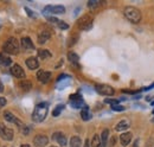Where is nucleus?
Returning <instances> with one entry per match:
<instances>
[{
    "instance_id": "31",
    "label": "nucleus",
    "mask_w": 154,
    "mask_h": 147,
    "mask_svg": "<svg viewBox=\"0 0 154 147\" xmlns=\"http://www.w3.org/2000/svg\"><path fill=\"white\" fill-rule=\"evenodd\" d=\"M25 11H26V13L30 16V17H32V18H36V13H33L29 7H25Z\"/></svg>"
},
{
    "instance_id": "5",
    "label": "nucleus",
    "mask_w": 154,
    "mask_h": 147,
    "mask_svg": "<svg viewBox=\"0 0 154 147\" xmlns=\"http://www.w3.org/2000/svg\"><path fill=\"white\" fill-rule=\"evenodd\" d=\"M13 135H14V133H13L12 129L6 127L4 124H0V136H1L4 140L11 141V140L13 139Z\"/></svg>"
},
{
    "instance_id": "11",
    "label": "nucleus",
    "mask_w": 154,
    "mask_h": 147,
    "mask_svg": "<svg viewBox=\"0 0 154 147\" xmlns=\"http://www.w3.org/2000/svg\"><path fill=\"white\" fill-rule=\"evenodd\" d=\"M11 74L17 78H24L25 77V71L23 70V68L19 64H13V67L11 68Z\"/></svg>"
},
{
    "instance_id": "16",
    "label": "nucleus",
    "mask_w": 154,
    "mask_h": 147,
    "mask_svg": "<svg viewBox=\"0 0 154 147\" xmlns=\"http://www.w3.org/2000/svg\"><path fill=\"white\" fill-rule=\"evenodd\" d=\"M51 37V32L49 30H43L38 36V43L39 44H44L48 42V39H50Z\"/></svg>"
},
{
    "instance_id": "26",
    "label": "nucleus",
    "mask_w": 154,
    "mask_h": 147,
    "mask_svg": "<svg viewBox=\"0 0 154 147\" xmlns=\"http://www.w3.org/2000/svg\"><path fill=\"white\" fill-rule=\"evenodd\" d=\"M91 147H102V141L101 138L98 136V134H95L93 140H91Z\"/></svg>"
},
{
    "instance_id": "9",
    "label": "nucleus",
    "mask_w": 154,
    "mask_h": 147,
    "mask_svg": "<svg viewBox=\"0 0 154 147\" xmlns=\"http://www.w3.org/2000/svg\"><path fill=\"white\" fill-rule=\"evenodd\" d=\"M37 78L40 83L45 84L51 80V73L50 71H44V70H39L37 73Z\"/></svg>"
},
{
    "instance_id": "38",
    "label": "nucleus",
    "mask_w": 154,
    "mask_h": 147,
    "mask_svg": "<svg viewBox=\"0 0 154 147\" xmlns=\"http://www.w3.org/2000/svg\"><path fill=\"white\" fill-rule=\"evenodd\" d=\"M133 147H139V139L137 140H135L134 145H133Z\"/></svg>"
},
{
    "instance_id": "8",
    "label": "nucleus",
    "mask_w": 154,
    "mask_h": 147,
    "mask_svg": "<svg viewBox=\"0 0 154 147\" xmlns=\"http://www.w3.org/2000/svg\"><path fill=\"white\" fill-rule=\"evenodd\" d=\"M70 103H71V106L74 107V108H84L85 107V105H84V102H83V100H82V97L79 96V95H71L70 96Z\"/></svg>"
},
{
    "instance_id": "34",
    "label": "nucleus",
    "mask_w": 154,
    "mask_h": 147,
    "mask_svg": "<svg viewBox=\"0 0 154 147\" xmlns=\"http://www.w3.org/2000/svg\"><path fill=\"white\" fill-rule=\"evenodd\" d=\"M146 147H154V138H149V140L147 141V146Z\"/></svg>"
},
{
    "instance_id": "3",
    "label": "nucleus",
    "mask_w": 154,
    "mask_h": 147,
    "mask_svg": "<svg viewBox=\"0 0 154 147\" xmlns=\"http://www.w3.org/2000/svg\"><path fill=\"white\" fill-rule=\"evenodd\" d=\"M4 51L10 55H17L19 52V43L16 38H8L4 44Z\"/></svg>"
},
{
    "instance_id": "39",
    "label": "nucleus",
    "mask_w": 154,
    "mask_h": 147,
    "mask_svg": "<svg viewBox=\"0 0 154 147\" xmlns=\"http://www.w3.org/2000/svg\"><path fill=\"white\" fill-rule=\"evenodd\" d=\"M114 141H115V139L113 138V139H112V141H110V146H114Z\"/></svg>"
},
{
    "instance_id": "23",
    "label": "nucleus",
    "mask_w": 154,
    "mask_h": 147,
    "mask_svg": "<svg viewBox=\"0 0 154 147\" xmlns=\"http://www.w3.org/2000/svg\"><path fill=\"white\" fill-rule=\"evenodd\" d=\"M38 57L42 59H46V58H50L51 57V52L45 50V49H39L38 50Z\"/></svg>"
},
{
    "instance_id": "13",
    "label": "nucleus",
    "mask_w": 154,
    "mask_h": 147,
    "mask_svg": "<svg viewBox=\"0 0 154 147\" xmlns=\"http://www.w3.org/2000/svg\"><path fill=\"white\" fill-rule=\"evenodd\" d=\"M20 43H21L23 49H25V50H33L35 49V45H33L31 38H29V37H23Z\"/></svg>"
},
{
    "instance_id": "27",
    "label": "nucleus",
    "mask_w": 154,
    "mask_h": 147,
    "mask_svg": "<svg viewBox=\"0 0 154 147\" xmlns=\"http://www.w3.org/2000/svg\"><path fill=\"white\" fill-rule=\"evenodd\" d=\"M63 109H64V105H58L57 107L52 110V115L56 117V116H58V115L62 113V110Z\"/></svg>"
},
{
    "instance_id": "22",
    "label": "nucleus",
    "mask_w": 154,
    "mask_h": 147,
    "mask_svg": "<svg viewBox=\"0 0 154 147\" xmlns=\"http://www.w3.org/2000/svg\"><path fill=\"white\" fill-rule=\"evenodd\" d=\"M68 57H69V61L74 64V65H76L78 67V62H79V57L75 54V52H69L68 54Z\"/></svg>"
},
{
    "instance_id": "28",
    "label": "nucleus",
    "mask_w": 154,
    "mask_h": 147,
    "mask_svg": "<svg viewBox=\"0 0 154 147\" xmlns=\"http://www.w3.org/2000/svg\"><path fill=\"white\" fill-rule=\"evenodd\" d=\"M57 26L60 29V30H68L69 29V25L66 24V23H64V21H62V20H59L57 23Z\"/></svg>"
},
{
    "instance_id": "30",
    "label": "nucleus",
    "mask_w": 154,
    "mask_h": 147,
    "mask_svg": "<svg viewBox=\"0 0 154 147\" xmlns=\"http://www.w3.org/2000/svg\"><path fill=\"white\" fill-rule=\"evenodd\" d=\"M104 102L108 103V105H112V106H116V105H119L120 101L119 100H114V99H106Z\"/></svg>"
},
{
    "instance_id": "15",
    "label": "nucleus",
    "mask_w": 154,
    "mask_h": 147,
    "mask_svg": "<svg viewBox=\"0 0 154 147\" xmlns=\"http://www.w3.org/2000/svg\"><path fill=\"white\" fill-rule=\"evenodd\" d=\"M26 65H27L29 69H31V70H36V69L39 67L38 59H37L36 57H29V58L26 59Z\"/></svg>"
},
{
    "instance_id": "40",
    "label": "nucleus",
    "mask_w": 154,
    "mask_h": 147,
    "mask_svg": "<svg viewBox=\"0 0 154 147\" xmlns=\"http://www.w3.org/2000/svg\"><path fill=\"white\" fill-rule=\"evenodd\" d=\"M20 147H30L29 145H23V146H20Z\"/></svg>"
},
{
    "instance_id": "2",
    "label": "nucleus",
    "mask_w": 154,
    "mask_h": 147,
    "mask_svg": "<svg viewBox=\"0 0 154 147\" xmlns=\"http://www.w3.org/2000/svg\"><path fill=\"white\" fill-rule=\"evenodd\" d=\"M123 13H125V17L128 19L129 21H132V23H139L140 20H141V12L134 7V6H127L126 8H125V11H123Z\"/></svg>"
},
{
    "instance_id": "1",
    "label": "nucleus",
    "mask_w": 154,
    "mask_h": 147,
    "mask_svg": "<svg viewBox=\"0 0 154 147\" xmlns=\"http://www.w3.org/2000/svg\"><path fill=\"white\" fill-rule=\"evenodd\" d=\"M48 110H49V107H48V103L46 102H42V103H38L36 106V108L32 113V120L35 122H42L45 120L46 115H48Z\"/></svg>"
},
{
    "instance_id": "10",
    "label": "nucleus",
    "mask_w": 154,
    "mask_h": 147,
    "mask_svg": "<svg viewBox=\"0 0 154 147\" xmlns=\"http://www.w3.org/2000/svg\"><path fill=\"white\" fill-rule=\"evenodd\" d=\"M132 138H133V134L131 133V132H125V133H122L121 135H120V142H121V145L122 146H128L129 144H131V141H132Z\"/></svg>"
},
{
    "instance_id": "4",
    "label": "nucleus",
    "mask_w": 154,
    "mask_h": 147,
    "mask_svg": "<svg viewBox=\"0 0 154 147\" xmlns=\"http://www.w3.org/2000/svg\"><path fill=\"white\" fill-rule=\"evenodd\" d=\"M65 12V7L62 6V5H55V6H46L44 10H43V13L44 14H49V13H54V14H63Z\"/></svg>"
},
{
    "instance_id": "32",
    "label": "nucleus",
    "mask_w": 154,
    "mask_h": 147,
    "mask_svg": "<svg viewBox=\"0 0 154 147\" xmlns=\"http://www.w3.org/2000/svg\"><path fill=\"white\" fill-rule=\"evenodd\" d=\"M112 108H113V110H116V111H122V110H125V107L119 106V105H116V106H112Z\"/></svg>"
},
{
    "instance_id": "25",
    "label": "nucleus",
    "mask_w": 154,
    "mask_h": 147,
    "mask_svg": "<svg viewBox=\"0 0 154 147\" xmlns=\"http://www.w3.org/2000/svg\"><path fill=\"white\" fill-rule=\"evenodd\" d=\"M11 64V58L6 57L4 54H0V65H4V67H8Z\"/></svg>"
},
{
    "instance_id": "17",
    "label": "nucleus",
    "mask_w": 154,
    "mask_h": 147,
    "mask_svg": "<svg viewBox=\"0 0 154 147\" xmlns=\"http://www.w3.org/2000/svg\"><path fill=\"white\" fill-rule=\"evenodd\" d=\"M19 87L21 90L24 92H29L31 88H32V83L29 81V80H23L19 82Z\"/></svg>"
},
{
    "instance_id": "12",
    "label": "nucleus",
    "mask_w": 154,
    "mask_h": 147,
    "mask_svg": "<svg viewBox=\"0 0 154 147\" xmlns=\"http://www.w3.org/2000/svg\"><path fill=\"white\" fill-rule=\"evenodd\" d=\"M33 142H35V145H37V146H45V145H48L49 139H48V136H45V135H43V134H38V135L35 136Z\"/></svg>"
},
{
    "instance_id": "36",
    "label": "nucleus",
    "mask_w": 154,
    "mask_h": 147,
    "mask_svg": "<svg viewBox=\"0 0 154 147\" xmlns=\"http://www.w3.org/2000/svg\"><path fill=\"white\" fill-rule=\"evenodd\" d=\"M89 146H90V141H89V139H87L85 142H84V147H89Z\"/></svg>"
},
{
    "instance_id": "35",
    "label": "nucleus",
    "mask_w": 154,
    "mask_h": 147,
    "mask_svg": "<svg viewBox=\"0 0 154 147\" xmlns=\"http://www.w3.org/2000/svg\"><path fill=\"white\" fill-rule=\"evenodd\" d=\"M6 99L5 97H0V107H4L5 105H6Z\"/></svg>"
},
{
    "instance_id": "18",
    "label": "nucleus",
    "mask_w": 154,
    "mask_h": 147,
    "mask_svg": "<svg viewBox=\"0 0 154 147\" xmlns=\"http://www.w3.org/2000/svg\"><path fill=\"white\" fill-rule=\"evenodd\" d=\"M81 117L84 120V121H89L90 119H91V113L89 111V108L85 106L83 109H82V111H81Z\"/></svg>"
},
{
    "instance_id": "29",
    "label": "nucleus",
    "mask_w": 154,
    "mask_h": 147,
    "mask_svg": "<svg viewBox=\"0 0 154 147\" xmlns=\"http://www.w3.org/2000/svg\"><path fill=\"white\" fill-rule=\"evenodd\" d=\"M100 5V1H97V0H90L89 2H88V7L89 8H95Z\"/></svg>"
},
{
    "instance_id": "33",
    "label": "nucleus",
    "mask_w": 154,
    "mask_h": 147,
    "mask_svg": "<svg viewBox=\"0 0 154 147\" xmlns=\"http://www.w3.org/2000/svg\"><path fill=\"white\" fill-rule=\"evenodd\" d=\"M48 20H49L50 23H54V24H56V25H57V23L59 21V19L55 18V17H48Z\"/></svg>"
},
{
    "instance_id": "24",
    "label": "nucleus",
    "mask_w": 154,
    "mask_h": 147,
    "mask_svg": "<svg viewBox=\"0 0 154 147\" xmlns=\"http://www.w3.org/2000/svg\"><path fill=\"white\" fill-rule=\"evenodd\" d=\"M70 146L71 147L82 146V140H81V138H78V136H72V138L70 139Z\"/></svg>"
},
{
    "instance_id": "41",
    "label": "nucleus",
    "mask_w": 154,
    "mask_h": 147,
    "mask_svg": "<svg viewBox=\"0 0 154 147\" xmlns=\"http://www.w3.org/2000/svg\"><path fill=\"white\" fill-rule=\"evenodd\" d=\"M51 147H56V146H51Z\"/></svg>"
},
{
    "instance_id": "19",
    "label": "nucleus",
    "mask_w": 154,
    "mask_h": 147,
    "mask_svg": "<svg viewBox=\"0 0 154 147\" xmlns=\"http://www.w3.org/2000/svg\"><path fill=\"white\" fill-rule=\"evenodd\" d=\"M108 138H109V129H103L101 134V141H102V147H106L108 144Z\"/></svg>"
},
{
    "instance_id": "20",
    "label": "nucleus",
    "mask_w": 154,
    "mask_h": 147,
    "mask_svg": "<svg viewBox=\"0 0 154 147\" xmlns=\"http://www.w3.org/2000/svg\"><path fill=\"white\" fill-rule=\"evenodd\" d=\"M131 125H129V121H127V120H122V121H120L117 125H116L115 129L117 132H120V130H125V129H127Z\"/></svg>"
},
{
    "instance_id": "21",
    "label": "nucleus",
    "mask_w": 154,
    "mask_h": 147,
    "mask_svg": "<svg viewBox=\"0 0 154 147\" xmlns=\"http://www.w3.org/2000/svg\"><path fill=\"white\" fill-rule=\"evenodd\" d=\"M4 117H5L8 122H12V124H17V121H18V119H17L11 111H5V113H4Z\"/></svg>"
},
{
    "instance_id": "37",
    "label": "nucleus",
    "mask_w": 154,
    "mask_h": 147,
    "mask_svg": "<svg viewBox=\"0 0 154 147\" xmlns=\"http://www.w3.org/2000/svg\"><path fill=\"white\" fill-rule=\"evenodd\" d=\"M4 92V84L1 83V80H0V92Z\"/></svg>"
},
{
    "instance_id": "7",
    "label": "nucleus",
    "mask_w": 154,
    "mask_h": 147,
    "mask_svg": "<svg viewBox=\"0 0 154 147\" xmlns=\"http://www.w3.org/2000/svg\"><path fill=\"white\" fill-rule=\"evenodd\" d=\"M78 26L81 30H84V31H88L89 29H91L93 26V18L90 16H84L83 18L78 21Z\"/></svg>"
},
{
    "instance_id": "6",
    "label": "nucleus",
    "mask_w": 154,
    "mask_h": 147,
    "mask_svg": "<svg viewBox=\"0 0 154 147\" xmlns=\"http://www.w3.org/2000/svg\"><path fill=\"white\" fill-rule=\"evenodd\" d=\"M96 90L98 94L106 95V96H112V95H114V92H115V90L113 89V87H110V86H108V84H97Z\"/></svg>"
},
{
    "instance_id": "14",
    "label": "nucleus",
    "mask_w": 154,
    "mask_h": 147,
    "mask_svg": "<svg viewBox=\"0 0 154 147\" xmlns=\"http://www.w3.org/2000/svg\"><path fill=\"white\" fill-rule=\"evenodd\" d=\"M52 139H54L55 141H57L60 146H65V145H66V138H65V135H64L63 133H60V132L55 133V134L52 135Z\"/></svg>"
}]
</instances>
